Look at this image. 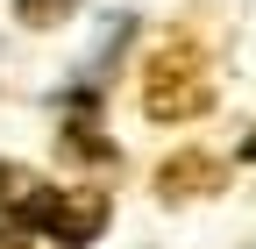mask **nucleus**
<instances>
[{
  "instance_id": "nucleus-2",
  "label": "nucleus",
  "mask_w": 256,
  "mask_h": 249,
  "mask_svg": "<svg viewBox=\"0 0 256 249\" xmlns=\"http://www.w3.org/2000/svg\"><path fill=\"white\" fill-rule=\"evenodd\" d=\"M214 107V64L192 36H164L142 57V114L150 121H200Z\"/></svg>"
},
{
  "instance_id": "nucleus-5",
  "label": "nucleus",
  "mask_w": 256,
  "mask_h": 249,
  "mask_svg": "<svg viewBox=\"0 0 256 249\" xmlns=\"http://www.w3.org/2000/svg\"><path fill=\"white\" fill-rule=\"evenodd\" d=\"M72 8H78V0H14V14H22L28 28H50V22L72 14Z\"/></svg>"
},
{
  "instance_id": "nucleus-3",
  "label": "nucleus",
  "mask_w": 256,
  "mask_h": 249,
  "mask_svg": "<svg viewBox=\"0 0 256 249\" xmlns=\"http://www.w3.org/2000/svg\"><path fill=\"white\" fill-rule=\"evenodd\" d=\"M214 178H220V164L200 157V150H185V157H164V164H156L164 200H178V192H214Z\"/></svg>"
},
{
  "instance_id": "nucleus-1",
  "label": "nucleus",
  "mask_w": 256,
  "mask_h": 249,
  "mask_svg": "<svg viewBox=\"0 0 256 249\" xmlns=\"http://www.w3.org/2000/svg\"><path fill=\"white\" fill-rule=\"evenodd\" d=\"M0 221L50 242H92L107 228V200L92 185H50L28 164H0Z\"/></svg>"
},
{
  "instance_id": "nucleus-4",
  "label": "nucleus",
  "mask_w": 256,
  "mask_h": 249,
  "mask_svg": "<svg viewBox=\"0 0 256 249\" xmlns=\"http://www.w3.org/2000/svg\"><path fill=\"white\" fill-rule=\"evenodd\" d=\"M64 150H72V157H86V164H107V157H114V142L92 136V121H64Z\"/></svg>"
},
{
  "instance_id": "nucleus-6",
  "label": "nucleus",
  "mask_w": 256,
  "mask_h": 249,
  "mask_svg": "<svg viewBox=\"0 0 256 249\" xmlns=\"http://www.w3.org/2000/svg\"><path fill=\"white\" fill-rule=\"evenodd\" d=\"M242 164H256V128H249V136H242Z\"/></svg>"
}]
</instances>
